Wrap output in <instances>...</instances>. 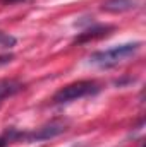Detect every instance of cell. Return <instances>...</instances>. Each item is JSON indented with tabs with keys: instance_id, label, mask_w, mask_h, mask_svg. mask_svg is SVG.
Segmentation results:
<instances>
[{
	"instance_id": "6da1fadb",
	"label": "cell",
	"mask_w": 146,
	"mask_h": 147,
	"mask_svg": "<svg viewBox=\"0 0 146 147\" xmlns=\"http://www.w3.org/2000/svg\"><path fill=\"white\" fill-rule=\"evenodd\" d=\"M141 48V43L136 41V43H126V45H117V46H112L108 50H103V51H96L89 57V62L98 65V67H113L124 60H127L129 57H132L138 50Z\"/></svg>"
},
{
	"instance_id": "7a4b0ae2",
	"label": "cell",
	"mask_w": 146,
	"mask_h": 147,
	"mask_svg": "<svg viewBox=\"0 0 146 147\" xmlns=\"http://www.w3.org/2000/svg\"><path fill=\"white\" fill-rule=\"evenodd\" d=\"M98 91H100V86L95 80H77V82H72V84L62 87L60 91H57L53 96V101L57 105H62V103L76 101V99L84 98V96L96 94Z\"/></svg>"
},
{
	"instance_id": "3957f363",
	"label": "cell",
	"mask_w": 146,
	"mask_h": 147,
	"mask_svg": "<svg viewBox=\"0 0 146 147\" xmlns=\"http://www.w3.org/2000/svg\"><path fill=\"white\" fill-rule=\"evenodd\" d=\"M67 128L64 123H59V121H52L41 128H38L31 134H23V139L29 140V142H38V140H48V139H53L60 134H64Z\"/></svg>"
},
{
	"instance_id": "277c9868",
	"label": "cell",
	"mask_w": 146,
	"mask_h": 147,
	"mask_svg": "<svg viewBox=\"0 0 146 147\" xmlns=\"http://www.w3.org/2000/svg\"><path fill=\"white\" fill-rule=\"evenodd\" d=\"M113 29L115 28L113 26H108V24H95V26L84 29L83 33H79V36H76L74 43L83 45V43H88V41H95V39L105 38V36H108Z\"/></svg>"
},
{
	"instance_id": "5b68a950",
	"label": "cell",
	"mask_w": 146,
	"mask_h": 147,
	"mask_svg": "<svg viewBox=\"0 0 146 147\" xmlns=\"http://www.w3.org/2000/svg\"><path fill=\"white\" fill-rule=\"evenodd\" d=\"M136 5H138V0H105L102 9L105 12L120 14V12H127V10L134 9Z\"/></svg>"
},
{
	"instance_id": "8992f818",
	"label": "cell",
	"mask_w": 146,
	"mask_h": 147,
	"mask_svg": "<svg viewBox=\"0 0 146 147\" xmlns=\"http://www.w3.org/2000/svg\"><path fill=\"white\" fill-rule=\"evenodd\" d=\"M21 89H23V84L17 80H0V101L9 96H14Z\"/></svg>"
},
{
	"instance_id": "52a82bcc",
	"label": "cell",
	"mask_w": 146,
	"mask_h": 147,
	"mask_svg": "<svg viewBox=\"0 0 146 147\" xmlns=\"http://www.w3.org/2000/svg\"><path fill=\"white\" fill-rule=\"evenodd\" d=\"M0 45H2V46H14V45H16V38L9 36V34H3V33L0 31Z\"/></svg>"
},
{
	"instance_id": "ba28073f",
	"label": "cell",
	"mask_w": 146,
	"mask_h": 147,
	"mask_svg": "<svg viewBox=\"0 0 146 147\" xmlns=\"http://www.w3.org/2000/svg\"><path fill=\"white\" fill-rule=\"evenodd\" d=\"M10 144V139L7 137V134H3L2 137H0V147H7Z\"/></svg>"
},
{
	"instance_id": "9c48e42d",
	"label": "cell",
	"mask_w": 146,
	"mask_h": 147,
	"mask_svg": "<svg viewBox=\"0 0 146 147\" xmlns=\"http://www.w3.org/2000/svg\"><path fill=\"white\" fill-rule=\"evenodd\" d=\"M3 5H14V3H23V2H29V0H0Z\"/></svg>"
}]
</instances>
